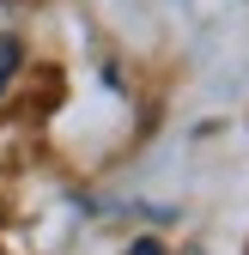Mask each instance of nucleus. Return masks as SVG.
Listing matches in <instances>:
<instances>
[{"label": "nucleus", "mask_w": 249, "mask_h": 255, "mask_svg": "<svg viewBox=\"0 0 249 255\" xmlns=\"http://www.w3.org/2000/svg\"><path fill=\"white\" fill-rule=\"evenodd\" d=\"M18 61H24V49H18V37H0V98H6V85L18 79Z\"/></svg>", "instance_id": "f257e3e1"}, {"label": "nucleus", "mask_w": 249, "mask_h": 255, "mask_svg": "<svg viewBox=\"0 0 249 255\" xmlns=\"http://www.w3.org/2000/svg\"><path fill=\"white\" fill-rule=\"evenodd\" d=\"M128 255H164V243H152V237H140V243H134Z\"/></svg>", "instance_id": "f03ea898"}]
</instances>
